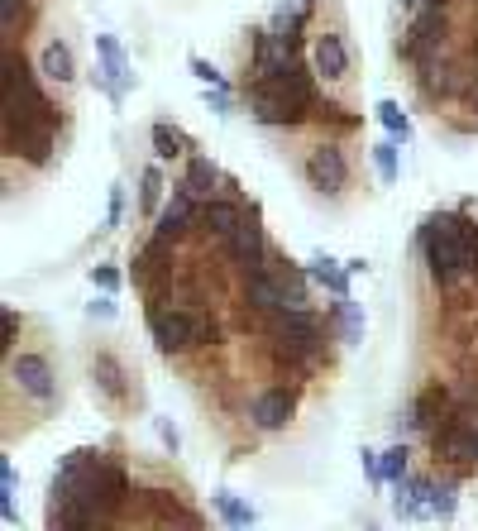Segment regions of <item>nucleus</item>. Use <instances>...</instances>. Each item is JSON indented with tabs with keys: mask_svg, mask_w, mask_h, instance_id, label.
<instances>
[{
	"mask_svg": "<svg viewBox=\"0 0 478 531\" xmlns=\"http://www.w3.org/2000/svg\"><path fill=\"white\" fill-rule=\"evenodd\" d=\"M421 254L440 288H459L478 278V225L464 211H440L421 225Z\"/></svg>",
	"mask_w": 478,
	"mask_h": 531,
	"instance_id": "obj_1",
	"label": "nucleus"
},
{
	"mask_svg": "<svg viewBox=\"0 0 478 531\" xmlns=\"http://www.w3.org/2000/svg\"><path fill=\"white\" fill-rule=\"evenodd\" d=\"M149 326H153V340H158L163 354H182V350H192V345H206V340L216 335L211 316L201 307H187V302H173V307L153 302Z\"/></svg>",
	"mask_w": 478,
	"mask_h": 531,
	"instance_id": "obj_2",
	"label": "nucleus"
},
{
	"mask_svg": "<svg viewBox=\"0 0 478 531\" xmlns=\"http://www.w3.org/2000/svg\"><path fill=\"white\" fill-rule=\"evenodd\" d=\"M440 44H445V0H431V5H421L416 10L412 29H407V44H402V53L412 58V63H435V53H440Z\"/></svg>",
	"mask_w": 478,
	"mask_h": 531,
	"instance_id": "obj_3",
	"label": "nucleus"
},
{
	"mask_svg": "<svg viewBox=\"0 0 478 531\" xmlns=\"http://www.w3.org/2000/svg\"><path fill=\"white\" fill-rule=\"evenodd\" d=\"M5 369H10L15 383H20V393H29L34 402H53V398H58V374H53L48 354L20 350V354H10V359H5Z\"/></svg>",
	"mask_w": 478,
	"mask_h": 531,
	"instance_id": "obj_4",
	"label": "nucleus"
},
{
	"mask_svg": "<svg viewBox=\"0 0 478 531\" xmlns=\"http://www.w3.org/2000/svg\"><path fill=\"white\" fill-rule=\"evenodd\" d=\"M306 182H311L316 192H326V197H340L349 187V158L335 139L316 144V149L306 154Z\"/></svg>",
	"mask_w": 478,
	"mask_h": 531,
	"instance_id": "obj_5",
	"label": "nucleus"
},
{
	"mask_svg": "<svg viewBox=\"0 0 478 531\" xmlns=\"http://www.w3.org/2000/svg\"><path fill=\"white\" fill-rule=\"evenodd\" d=\"M96 53H101V67L91 72V82H96V91H106L110 101L120 106V101H125V91L134 87L130 58H125V48L115 44L110 34H96Z\"/></svg>",
	"mask_w": 478,
	"mask_h": 531,
	"instance_id": "obj_6",
	"label": "nucleus"
},
{
	"mask_svg": "<svg viewBox=\"0 0 478 531\" xmlns=\"http://www.w3.org/2000/svg\"><path fill=\"white\" fill-rule=\"evenodd\" d=\"M53 125H58V120H29V125H15V130H5V149L29 158L34 168H48V158H53Z\"/></svg>",
	"mask_w": 478,
	"mask_h": 531,
	"instance_id": "obj_7",
	"label": "nucleus"
},
{
	"mask_svg": "<svg viewBox=\"0 0 478 531\" xmlns=\"http://www.w3.org/2000/svg\"><path fill=\"white\" fill-rule=\"evenodd\" d=\"M292 412H297V393L283 388V383H278V388H263L259 398H254V407H249V417H254L259 431H278V426H287Z\"/></svg>",
	"mask_w": 478,
	"mask_h": 531,
	"instance_id": "obj_8",
	"label": "nucleus"
},
{
	"mask_svg": "<svg viewBox=\"0 0 478 531\" xmlns=\"http://www.w3.org/2000/svg\"><path fill=\"white\" fill-rule=\"evenodd\" d=\"M192 221H201V206H196L192 192H182V187H177L173 201H168V206L158 211V225H153V235L173 244V240H182V235L192 230Z\"/></svg>",
	"mask_w": 478,
	"mask_h": 531,
	"instance_id": "obj_9",
	"label": "nucleus"
},
{
	"mask_svg": "<svg viewBox=\"0 0 478 531\" xmlns=\"http://www.w3.org/2000/svg\"><path fill=\"white\" fill-rule=\"evenodd\" d=\"M311 67H316V77H326V82L349 77V48H345V39L326 29V34L311 44Z\"/></svg>",
	"mask_w": 478,
	"mask_h": 531,
	"instance_id": "obj_10",
	"label": "nucleus"
},
{
	"mask_svg": "<svg viewBox=\"0 0 478 531\" xmlns=\"http://www.w3.org/2000/svg\"><path fill=\"white\" fill-rule=\"evenodd\" d=\"M125 364L115 359V354H91V383H96V393L110 402H125V393H130V383H125Z\"/></svg>",
	"mask_w": 478,
	"mask_h": 531,
	"instance_id": "obj_11",
	"label": "nucleus"
},
{
	"mask_svg": "<svg viewBox=\"0 0 478 531\" xmlns=\"http://www.w3.org/2000/svg\"><path fill=\"white\" fill-rule=\"evenodd\" d=\"M249 111H254V120H263V125H302L306 115L292 111L278 91H268L263 82H254V91H249Z\"/></svg>",
	"mask_w": 478,
	"mask_h": 531,
	"instance_id": "obj_12",
	"label": "nucleus"
},
{
	"mask_svg": "<svg viewBox=\"0 0 478 531\" xmlns=\"http://www.w3.org/2000/svg\"><path fill=\"white\" fill-rule=\"evenodd\" d=\"M239 221H244V206H235V201H201V225H206L220 244L235 240Z\"/></svg>",
	"mask_w": 478,
	"mask_h": 531,
	"instance_id": "obj_13",
	"label": "nucleus"
},
{
	"mask_svg": "<svg viewBox=\"0 0 478 531\" xmlns=\"http://www.w3.org/2000/svg\"><path fill=\"white\" fill-rule=\"evenodd\" d=\"M464 87V72H459L455 63H440V58H435V63H426V72H421V91H426V96H440V101H450V96H455V91Z\"/></svg>",
	"mask_w": 478,
	"mask_h": 531,
	"instance_id": "obj_14",
	"label": "nucleus"
},
{
	"mask_svg": "<svg viewBox=\"0 0 478 531\" xmlns=\"http://www.w3.org/2000/svg\"><path fill=\"white\" fill-rule=\"evenodd\" d=\"M39 72H44L48 82H58V87H67L72 77H77V63H72V48L63 44V39H48L44 53H39Z\"/></svg>",
	"mask_w": 478,
	"mask_h": 531,
	"instance_id": "obj_15",
	"label": "nucleus"
},
{
	"mask_svg": "<svg viewBox=\"0 0 478 531\" xmlns=\"http://www.w3.org/2000/svg\"><path fill=\"white\" fill-rule=\"evenodd\" d=\"M306 278H311V283H321V288H330L335 302H345V297H349V273H345V268H335V259H326V254H316V259H311Z\"/></svg>",
	"mask_w": 478,
	"mask_h": 531,
	"instance_id": "obj_16",
	"label": "nucleus"
},
{
	"mask_svg": "<svg viewBox=\"0 0 478 531\" xmlns=\"http://www.w3.org/2000/svg\"><path fill=\"white\" fill-rule=\"evenodd\" d=\"M216 177H220V173H216V163L196 154V158H192V168H187V182H182V192H192L196 201H201V197L211 201V187H216Z\"/></svg>",
	"mask_w": 478,
	"mask_h": 531,
	"instance_id": "obj_17",
	"label": "nucleus"
},
{
	"mask_svg": "<svg viewBox=\"0 0 478 531\" xmlns=\"http://www.w3.org/2000/svg\"><path fill=\"white\" fill-rule=\"evenodd\" d=\"M187 149H192V139H187L182 130H173L168 120L153 125V154L158 158H177V154H187Z\"/></svg>",
	"mask_w": 478,
	"mask_h": 531,
	"instance_id": "obj_18",
	"label": "nucleus"
},
{
	"mask_svg": "<svg viewBox=\"0 0 478 531\" xmlns=\"http://www.w3.org/2000/svg\"><path fill=\"white\" fill-rule=\"evenodd\" d=\"M459 508V498H455V484H431L426 479V517H440V522H450Z\"/></svg>",
	"mask_w": 478,
	"mask_h": 531,
	"instance_id": "obj_19",
	"label": "nucleus"
},
{
	"mask_svg": "<svg viewBox=\"0 0 478 531\" xmlns=\"http://www.w3.org/2000/svg\"><path fill=\"white\" fill-rule=\"evenodd\" d=\"M335 326H340V335H345V345H354V340H364V311H359V302H335Z\"/></svg>",
	"mask_w": 478,
	"mask_h": 531,
	"instance_id": "obj_20",
	"label": "nucleus"
},
{
	"mask_svg": "<svg viewBox=\"0 0 478 531\" xmlns=\"http://www.w3.org/2000/svg\"><path fill=\"white\" fill-rule=\"evenodd\" d=\"M378 120H383V130L392 139H412V120H407V111L397 101H378Z\"/></svg>",
	"mask_w": 478,
	"mask_h": 531,
	"instance_id": "obj_21",
	"label": "nucleus"
},
{
	"mask_svg": "<svg viewBox=\"0 0 478 531\" xmlns=\"http://www.w3.org/2000/svg\"><path fill=\"white\" fill-rule=\"evenodd\" d=\"M216 512L230 522V527H254V508L239 503V498H230V493H216Z\"/></svg>",
	"mask_w": 478,
	"mask_h": 531,
	"instance_id": "obj_22",
	"label": "nucleus"
},
{
	"mask_svg": "<svg viewBox=\"0 0 478 531\" xmlns=\"http://www.w3.org/2000/svg\"><path fill=\"white\" fill-rule=\"evenodd\" d=\"M373 168H378V177L383 182H397V139H383V144H373Z\"/></svg>",
	"mask_w": 478,
	"mask_h": 531,
	"instance_id": "obj_23",
	"label": "nucleus"
},
{
	"mask_svg": "<svg viewBox=\"0 0 478 531\" xmlns=\"http://www.w3.org/2000/svg\"><path fill=\"white\" fill-rule=\"evenodd\" d=\"M407 445H392V450H383V484H402L407 479Z\"/></svg>",
	"mask_w": 478,
	"mask_h": 531,
	"instance_id": "obj_24",
	"label": "nucleus"
},
{
	"mask_svg": "<svg viewBox=\"0 0 478 531\" xmlns=\"http://www.w3.org/2000/svg\"><path fill=\"white\" fill-rule=\"evenodd\" d=\"M158 192H163V177H158V168H144V187H139V206H144V211H153V206H158Z\"/></svg>",
	"mask_w": 478,
	"mask_h": 531,
	"instance_id": "obj_25",
	"label": "nucleus"
},
{
	"mask_svg": "<svg viewBox=\"0 0 478 531\" xmlns=\"http://www.w3.org/2000/svg\"><path fill=\"white\" fill-rule=\"evenodd\" d=\"M192 77H196V82H206L211 91H225V77H220V72L206 63V58H192Z\"/></svg>",
	"mask_w": 478,
	"mask_h": 531,
	"instance_id": "obj_26",
	"label": "nucleus"
},
{
	"mask_svg": "<svg viewBox=\"0 0 478 531\" xmlns=\"http://www.w3.org/2000/svg\"><path fill=\"white\" fill-rule=\"evenodd\" d=\"M20 15H24V0H0V29H5V34L20 24Z\"/></svg>",
	"mask_w": 478,
	"mask_h": 531,
	"instance_id": "obj_27",
	"label": "nucleus"
},
{
	"mask_svg": "<svg viewBox=\"0 0 478 531\" xmlns=\"http://www.w3.org/2000/svg\"><path fill=\"white\" fill-rule=\"evenodd\" d=\"M125 216V187H110V211H106V230H115Z\"/></svg>",
	"mask_w": 478,
	"mask_h": 531,
	"instance_id": "obj_28",
	"label": "nucleus"
},
{
	"mask_svg": "<svg viewBox=\"0 0 478 531\" xmlns=\"http://www.w3.org/2000/svg\"><path fill=\"white\" fill-rule=\"evenodd\" d=\"M91 283H101V288H106V292H115V288H120V273H115V268H106V264H101V268H91Z\"/></svg>",
	"mask_w": 478,
	"mask_h": 531,
	"instance_id": "obj_29",
	"label": "nucleus"
},
{
	"mask_svg": "<svg viewBox=\"0 0 478 531\" xmlns=\"http://www.w3.org/2000/svg\"><path fill=\"white\" fill-rule=\"evenodd\" d=\"M91 316H101V321H106V316H115V302H110V297H101V302H91Z\"/></svg>",
	"mask_w": 478,
	"mask_h": 531,
	"instance_id": "obj_30",
	"label": "nucleus"
},
{
	"mask_svg": "<svg viewBox=\"0 0 478 531\" xmlns=\"http://www.w3.org/2000/svg\"><path fill=\"white\" fill-rule=\"evenodd\" d=\"M211 111L230 115V91H211Z\"/></svg>",
	"mask_w": 478,
	"mask_h": 531,
	"instance_id": "obj_31",
	"label": "nucleus"
},
{
	"mask_svg": "<svg viewBox=\"0 0 478 531\" xmlns=\"http://www.w3.org/2000/svg\"><path fill=\"white\" fill-rule=\"evenodd\" d=\"M158 436H163V445H168V450H177V426H168V421H158Z\"/></svg>",
	"mask_w": 478,
	"mask_h": 531,
	"instance_id": "obj_32",
	"label": "nucleus"
},
{
	"mask_svg": "<svg viewBox=\"0 0 478 531\" xmlns=\"http://www.w3.org/2000/svg\"><path fill=\"white\" fill-rule=\"evenodd\" d=\"M469 101H474V111H478V77L469 82Z\"/></svg>",
	"mask_w": 478,
	"mask_h": 531,
	"instance_id": "obj_33",
	"label": "nucleus"
},
{
	"mask_svg": "<svg viewBox=\"0 0 478 531\" xmlns=\"http://www.w3.org/2000/svg\"><path fill=\"white\" fill-rule=\"evenodd\" d=\"M402 5H407V10H416V5H421V0H402Z\"/></svg>",
	"mask_w": 478,
	"mask_h": 531,
	"instance_id": "obj_34",
	"label": "nucleus"
}]
</instances>
